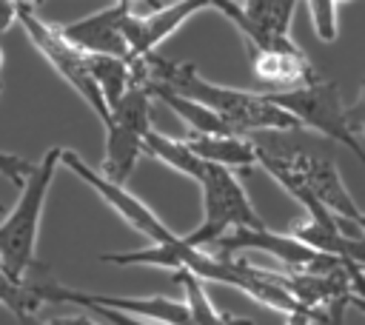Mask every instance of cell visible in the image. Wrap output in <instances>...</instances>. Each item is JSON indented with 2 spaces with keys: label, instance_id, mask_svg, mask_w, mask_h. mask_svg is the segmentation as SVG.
<instances>
[{
  "label": "cell",
  "instance_id": "12",
  "mask_svg": "<svg viewBox=\"0 0 365 325\" xmlns=\"http://www.w3.org/2000/svg\"><path fill=\"white\" fill-rule=\"evenodd\" d=\"M148 91H151L154 100L165 103V105L188 125L191 134H214V137L234 134L211 108H205V105H200V103H194V100H188V97H182V94L171 91V88H163V86H151Z\"/></svg>",
  "mask_w": 365,
  "mask_h": 325
},
{
  "label": "cell",
  "instance_id": "21",
  "mask_svg": "<svg viewBox=\"0 0 365 325\" xmlns=\"http://www.w3.org/2000/svg\"><path fill=\"white\" fill-rule=\"evenodd\" d=\"M94 314H100L108 325H160V322H148V319H134V316H125V314H117V311H108V308H88Z\"/></svg>",
  "mask_w": 365,
  "mask_h": 325
},
{
  "label": "cell",
  "instance_id": "2",
  "mask_svg": "<svg viewBox=\"0 0 365 325\" xmlns=\"http://www.w3.org/2000/svg\"><path fill=\"white\" fill-rule=\"evenodd\" d=\"M60 162H63V148H57V145L48 148L40 157L31 177L26 180V185L20 188L17 205L0 222V265L17 282H26V277L37 265L34 248H37L40 220H43V208H46V194L51 188V180H54Z\"/></svg>",
  "mask_w": 365,
  "mask_h": 325
},
{
  "label": "cell",
  "instance_id": "17",
  "mask_svg": "<svg viewBox=\"0 0 365 325\" xmlns=\"http://www.w3.org/2000/svg\"><path fill=\"white\" fill-rule=\"evenodd\" d=\"M34 168H37V162H31V160H26V157H17V154H11V151H0V174L9 177L17 188L26 185V180L31 177ZM0 211H3V205H0Z\"/></svg>",
  "mask_w": 365,
  "mask_h": 325
},
{
  "label": "cell",
  "instance_id": "25",
  "mask_svg": "<svg viewBox=\"0 0 365 325\" xmlns=\"http://www.w3.org/2000/svg\"><path fill=\"white\" fill-rule=\"evenodd\" d=\"M214 325H228V319H225V311H220V316H217V322Z\"/></svg>",
  "mask_w": 365,
  "mask_h": 325
},
{
  "label": "cell",
  "instance_id": "9",
  "mask_svg": "<svg viewBox=\"0 0 365 325\" xmlns=\"http://www.w3.org/2000/svg\"><path fill=\"white\" fill-rule=\"evenodd\" d=\"M202 9H211V0H180V3H165L163 9L151 11V14H134V6H131V14L125 20V46H128V60L125 63H134L145 54H154L157 46L171 37L188 17H194L197 11Z\"/></svg>",
  "mask_w": 365,
  "mask_h": 325
},
{
  "label": "cell",
  "instance_id": "15",
  "mask_svg": "<svg viewBox=\"0 0 365 325\" xmlns=\"http://www.w3.org/2000/svg\"><path fill=\"white\" fill-rule=\"evenodd\" d=\"M0 305L9 308L14 316H20V314H37L43 299H40L31 277H26V282H17L0 265Z\"/></svg>",
  "mask_w": 365,
  "mask_h": 325
},
{
  "label": "cell",
  "instance_id": "16",
  "mask_svg": "<svg viewBox=\"0 0 365 325\" xmlns=\"http://www.w3.org/2000/svg\"><path fill=\"white\" fill-rule=\"evenodd\" d=\"M311 29L322 43H334L339 34V3L336 0H311L305 3Z\"/></svg>",
  "mask_w": 365,
  "mask_h": 325
},
{
  "label": "cell",
  "instance_id": "3",
  "mask_svg": "<svg viewBox=\"0 0 365 325\" xmlns=\"http://www.w3.org/2000/svg\"><path fill=\"white\" fill-rule=\"evenodd\" d=\"M197 185L202 194V222L191 234H185V242L191 248L202 251V245H208V242L217 245L225 234L240 231V228H248V231L268 228L262 222V217L254 211L242 182L237 180V174L231 168L208 162L205 174Z\"/></svg>",
  "mask_w": 365,
  "mask_h": 325
},
{
  "label": "cell",
  "instance_id": "23",
  "mask_svg": "<svg viewBox=\"0 0 365 325\" xmlns=\"http://www.w3.org/2000/svg\"><path fill=\"white\" fill-rule=\"evenodd\" d=\"M14 20H17V3H6V0H0V31H6Z\"/></svg>",
  "mask_w": 365,
  "mask_h": 325
},
{
  "label": "cell",
  "instance_id": "7",
  "mask_svg": "<svg viewBox=\"0 0 365 325\" xmlns=\"http://www.w3.org/2000/svg\"><path fill=\"white\" fill-rule=\"evenodd\" d=\"M63 165L71 168L86 185H91V188H94L137 234H143L151 245H165V242H177V239H180V234H174L140 197H134L131 191H125V185H117V182L106 180L100 171H94L88 162H83L77 151L63 148Z\"/></svg>",
  "mask_w": 365,
  "mask_h": 325
},
{
  "label": "cell",
  "instance_id": "6",
  "mask_svg": "<svg viewBox=\"0 0 365 325\" xmlns=\"http://www.w3.org/2000/svg\"><path fill=\"white\" fill-rule=\"evenodd\" d=\"M271 100L291 114L299 128H314L317 134H322L331 143L345 145L348 151H354L362 162H365V151L356 140V134L348 125V108L342 105L339 97V86L331 80H317L311 86L302 88H291V91H271Z\"/></svg>",
  "mask_w": 365,
  "mask_h": 325
},
{
  "label": "cell",
  "instance_id": "4",
  "mask_svg": "<svg viewBox=\"0 0 365 325\" xmlns=\"http://www.w3.org/2000/svg\"><path fill=\"white\" fill-rule=\"evenodd\" d=\"M17 23H20L23 31L29 34L31 46H34V48L48 60V66L86 100V105L97 114V120H100L103 128H106L111 111H108L106 97H103V91H100V86H97V80H94V74H91L88 54H83L80 48H74V46L63 37L60 26L46 23V20L37 14V6H34V3H17Z\"/></svg>",
  "mask_w": 365,
  "mask_h": 325
},
{
  "label": "cell",
  "instance_id": "13",
  "mask_svg": "<svg viewBox=\"0 0 365 325\" xmlns=\"http://www.w3.org/2000/svg\"><path fill=\"white\" fill-rule=\"evenodd\" d=\"M145 154H148L151 160H157V162L174 168L177 174H185V177L194 180V182L202 180L205 165H208V162H202L182 140H174V137L160 134V131H151V134H148V140H145Z\"/></svg>",
  "mask_w": 365,
  "mask_h": 325
},
{
  "label": "cell",
  "instance_id": "5",
  "mask_svg": "<svg viewBox=\"0 0 365 325\" xmlns=\"http://www.w3.org/2000/svg\"><path fill=\"white\" fill-rule=\"evenodd\" d=\"M151 91L134 86L114 108L106 123V148H103V177L125 185L134 165L145 154V140L151 128Z\"/></svg>",
  "mask_w": 365,
  "mask_h": 325
},
{
  "label": "cell",
  "instance_id": "19",
  "mask_svg": "<svg viewBox=\"0 0 365 325\" xmlns=\"http://www.w3.org/2000/svg\"><path fill=\"white\" fill-rule=\"evenodd\" d=\"M348 274H351V299H348V308H356L365 314V271L354 262H348Z\"/></svg>",
  "mask_w": 365,
  "mask_h": 325
},
{
  "label": "cell",
  "instance_id": "20",
  "mask_svg": "<svg viewBox=\"0 0 365 325\" xmlns=\"http://www.w3.org/2000/svg\"><path fill=\"white\" fill-rule=\"evenodd\" d=\"M348 125H351L354 134H365V80H362L356 103L348 108Z\"/></svg>",
  "mask_w": 365,
  "mask_h": 325
},
{
  "label": "cell",
  "instance_id": "26",
  "mask_svg": "<svg viewBox=\"0 0 365 325\" xmlns=\"http://www.w3.org/2000/svg\"><path fill=\"white\" fill-rule=\"evenodd\" d=\"M0 68H3V48H0Z\"/></svg>",
  "mask_w": 365,
  "mask_h": 325
},
{
  "label": "cell",
  "instance_id": "11",
  "mask_svg": "<svg viewBox=\"0 0 365 325\" xmlns=\"http://www.w3.org/2000/svg\"><path fill=\"white\" fill-rule=\"evenodd\" d=\"M182 143L202 160L211 165H222V168H251L257 165V151L254 143L248 137L240 134H225V137H214V134H185Z\"/></svg>",
  "mask_w": 365,
  "mask_h": 325
},
{
  "label": "cell",
  "instance_id": "1",
  "mask_svg": "<svg viewBox=\"0 0 365 325\" xmlns=\"http://www.w3.org/2000/svg\"><path fill=\"white\" fill-rule=\"evenodd\" d=\"M254 143V151L274 157L279 162H285L291 171H297L302 177V182L314 191V197L345 225L359 222L362 208H356L354 197L348 194L342 177H339V165L334 151H325L308 140L299 137V131H271V134H254L248 137Z\"/></svg>",
  "mask_w": 365,
  "mask_h": 325
},
{
  "label": "cell",
  "instance_id": "8",
  "mask_svg": "<svg viewBox=\"0 0 365 325\" xmlns=\"http://www.w3.org/2000/svg\"><path fill=\"white\" fill-rule=\"evenodd\" d=\"M134 0H117L103 11H94L88 17H80L74 23L60 26L63 37L80 48L83 54H103V57H120L128 60L125 46V20L131 14Z\"/></svg>",
  "mask_w": 365,
  "mask_h": 325
},
{
  "label": "cell",
  "instance_id": "14",
  "mask_svg": "<svg viewBox=\"0 0 365 325\" xmlns=\"http://www.w3.org/2000/svg\"><path fill=\"white\" fill-rule=\"evenodd\" d=\"M88 66H91V74L106 97V105L108 111L134 88V74H131V66L120 57H103V54H88Z\"/></svg>",
  "mask_w": 365,
  "mask_h": 325
},
{
  "label": "cell",
  "instance_id": "18",
  "mask_svg": "<svg viewBox=\"0 0 365 325\" xmlns=\"http://www.w3.org/2000/svg\"><path fill=\"white\" fill-rule=\"evenodd\" d=\"M14 319L17 325H100L86 314H66V316H51V319H40L37 314H20Z\"/></svg>",
  "mask_w": 365,
  "mask_h": 325
},
{
  "label": "cell",
  "instance_id": "10",
  "mask_svg": "<svg viewBox=\"0 0 365 325\" xmlns=\"http://www.w3.org/2000/svg\"><path fill=\"white\" fill-rule=\"evenodd\" d=\"M251 57V68L254 74L268 83L277 86L279 91H291V88H302L319 80L317 68L311 66V60L305 57V51L297 43L279 46V48H245Z\"/></svg>",
  "mask_w": 365,
  "mask_h": 325
},
{
  "label": "cell",
  "instance_id": "22",
  "mask_svg": "<svg viewBox=\"0 0 365 325\" xmlns=\"http://www.w3.org/2000/svg\"><path fill=\"white\" fill-rule=\"evenodd\" d=\"M314 319H322V316H319V314H314V311H308V308L285 314V325H314Z\"/></svg>",
  "mask_w": 365,
  "mask_h": 325
},
{
  "label": "cell",
  "instance_id": "24",
  "mask_svg": "<svg viewBox=\"0 0 365 325\" xmlns=\"http://www.w3.org/2000/svg\"><path fill=\"white\" fill-rule=\"evenodd\" d=\"M356 231H359V237L365 239V211H362V217H359V222H356Z\"/></svg>",
  "mask_w": 365,
  "mask_h": 325
}]
</instances>
